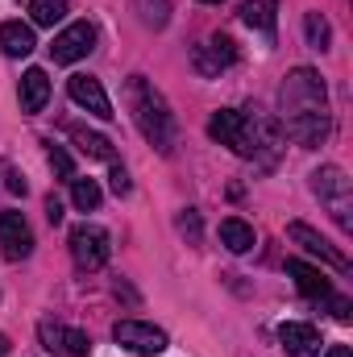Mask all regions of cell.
<instances>
[{
  "instance_id": "1",
  "label": "cell",
  "mask_w": 353,
  "mask_h": 357,
  "mask_svg": "<svg viewBox=\"0 0 353 357\" xmlns=\"http://www.w3.org/2000/svg\"><path fill=\"white\" fill-rule=\"evenodd\" d=\"M278 104H283V137H291L295 146H324L329 137V91L324 79L312 71V67H295L287 75V84L278 91Z\"/></svg>"
},
{
  "instance_id": "2",
  "label": "cell",
  "mask_w": 353,
  "mask_h": 357,
  "mask_svg": "<svg viewBox=\"0 0 353 357\" xmlns=\"http://www.w3.org/2000/svg\"><path fill=\"white\" fill-rule=\"evenodd\" d=\"M125 104H129V116L142 129V137L158 154H171L175 150V137H179V125H175L171 104L163 100V91H154V84H146L142 75H129L125 79Z\"/></svg>"
},
{
  "instance_id": "3",
  "label": "cell",
  "mask_w": 353,
  "mask_h": 357,
  "mask_svg": "<svg viewBox=\"0 0 353 357\" xmlns=\"http://www.w3.org/2000/svg\"><path fill=\"white\" fill-rule=\"evenodd\" d=\"M108 254H112V241H108V233L100 225L84 220V225L71 229V258H75L80 270H100L108 262Z\"/></svg>"
},
{
  "instance_id": "4",
  "label": "cell",
  "mask_w": 353,
  "mask_h": 357,
  "mask_svg": "<svg viewBox=\"0 0 353 357\" xmlns=\"http://www.w3.org/2000/svg\"><path fill=\"white\" fill-rule=\"evenodd\" d=\"M312 191L320 195V199H329L333 204V216L341 220V229H350V175L341 171V167H320L316 175H312Z\"/></svg>"
},
{
  "instance_id": "5",
  "label": "cell",
  "mask_w": 353,
  "mask_h": 357,
  "mask_svg": "<svg viewBox=\"0 0 353 357\" xmlns=\"http://www.w3.org/2000/svg\"><path fill=\"white\" fill-rule=\"evenodd\" d=\"M112 341L129 354H142V357H154L167 349V333L154 328V324H142V320H121L112 328Z\"/></svg>"
},
{
  "instance_id": "6",
  "label": "cell",
  "mask_w": 353,
  "mask_h": 357,
  "mask_svg": "<svg viewBox=\"0 0 353 357\" xmlns=\"http://www.w3.org/2000/svg\"><path fill=\"white\" fill-rule=\"evenodd\" d=\"M287 237H291V241H295L303 254H312V258L329 262L333 270H350V258H345L341 250H333V245H329V241H324V237L312 229V225H303V220H291V225H287Z\"/></svg>"
},
{
  "instance_id": "7",
  "label": "cell",
  "mask_w": 353,
  "mask_h": 357,
  "mask_svg": "<svg viewBox=\"0 0 353 357\" xmlns=\"http://www.w3.org/2000/svg\"><path fill=\"white\" fill-rule=\"evenodd\" d=\"M0 254L8 262H21L33 254V233L21 212H0Z\"/></svg>"
},
{
  "instance_id": "8",
  "label": "cell",
  "mask_w": 353,
  "mask_h": 357,
  "mask_svg": "<svg viewBox=\"0 0 353 357\" xmlns=\"http://www.w3.org/2000/svg\"><path fill=\"white\" fill-rule=\"evenodd\" d=\"M191 63H195V71H200V75H220L225 67H233V63H237V46H233V38L212 33L204 46H195Z\"/></svg>"
},
{
  "instance_id": "9",
  "label": "cell",
  "mask_w": 353,
  "mask_h": 357,
  "mask_svg": "<svg viewBox=\"0 0 353 357\" xmlns=\"http://www.w3.org/2000/svg\"><path fill=\"white\" fill-rule=\"evenodd\" d=\"M91 46H96V29H91L88 21H71V25L54 38L50 54H54V63H80L84 54H91Z\"/></svg>"
},
{
  "instance_id": "10",
  "label": "cell",
  "mask_w": 353,
  "mask_h": 357,
  "mask_svg": "<svg viewBox=\"0 0 353 357\" xmlns=\"http://www.w3.org/2000/svg\"><path fill=\"white\" fill-rule=\"evenodd\" d=\"M67 91H71V100H75L80 108H88L91 116H100V121H112V116H117L108 91L100 88L96 75H71V79H67Z\"/></svg>"
},
{
  "instance_id": "11",
  "label": "cell",
  "mask_w": 353,
  "mask_h": 357,
  "mask_svg": "<svg viewBox=\"0 0 353 357\" xmlns=\"http://www.w3.org/2000/svg\"><path fill=\"white\" fill-rule=\"evenodd\" d=\"M278 341H283V349L291 357H316L320 354V333H316L312 324H303V320L278 324Z\"/></svg>"
},
{
  "instance_id": "12",
  "label": "cell",
  "mask_w": 353,
  "mask_h": 357,
  "mask_svg": "<svg viewBox=\"0 0 353 357\" xmlns=\"http://www.w3.org/2000/svg\"><path fill=\"white\" fill-rule=\"evenodd\" d=\"M287 274L295 278V287H299L308 299H329V295H333V282L324 278V270L308 266V262H299V258H291V262H287Z\"/></svg>"
},
{
  "instance_id": "13",
  "label": "cell",
  "mask_w": 353,
  "mask_h": 357,
  "mask_svg": "<svg viewBox=\"0 0 353 357\" xmlns=\"http://www.w3.org/2000/svg\"><path fill=\"white\" fill-rule=\"evenodd\" d=\"M241 21L250 29H258L266 42H274V29H278V0H246L241 4Z\"/></svg>"
},
{
  "instance_id": "14",
  "label": "cell",
  "mask_w": 353,
  "mask_h": 357,
  "mask_svg": "<svg viewBox=\"0 0 353 357\" xmlns=\"http://www.w3.org/2000/svg\"><path fill=\"white\" fill-rule=\"evenodd\" d=\"M33 46H38L33 25H25V21H4L0 25V50L8 59H25V54H33Z\"/></svg>"
},
{
  "instance_id": "15",
  "label": "cell",
  "mask_w": 353,
  "mask_h": 357,
  "mask_svg": "<svg viewBox=\"0 0 353 357\" xmlns=\"http://www.w3.org/2000/svg\"><path fill=\"white\" fill-rule=\"evenodd\" d=\"M46 100H50V79H46V71H42V67H29V71L21 75V112H42Z\"/></svg>"
},
{
  "instance_id": "16",
  "label": "cell",
  "mask_w": 353,
  "mask_h": 357,
  "mask_svg": "<svg viewBox=\"0 0 353 357\" xmlns=\"http://www.w3.org/2000/svg\"><path fill=\"white\" fill-rule=\"evenodd\" d=\"M220 245H225L229 254H250V250L258 245V237H254V229H250L246 220L229 216V220H220Z\"/></svg>"
},
{
  "instance_id": "17",
  "label": "cell",
  "mask_w": 353,
  "mask_h": 357,
  "mask_svg": "<svg viewBox=\"0 0 353 357\" xmlns=\"http://www.w3.org/2000/svg\"><path fill=\"white\" fill-rule=\"evenodd\" d=\"M303 33L312 50H329L333 46V25L324 21V13H303Z\"/></svg>"
},
{
  "instance_id": "18",
  "label": "cell",
  "mask_w": 353,
  "mask_h": 357,
  "mask_svg": "<svg viewBox=\"0 0 353 357\" xmlns=\"http://www.w3.org/2000/svg\"><path fill=\"white\" fill-rule=\"evenodd\" d=\"M71 142L80 146V154H88V158H112V142L104 137V133H88V129H71Z\"/></svg>"
},
{
  "instance_id": "19",
  "label": "cell",
  "mask_w": 353,
  "mask_h": 357,
  "mask_svg": "<svg viewBox=\"0 0 353 357\" xmlns=\"http://www.w3.org/2000/svg\"><path fill=\"white\" fill-rule=\"evenodd\" d=\"M100 199H104V191H100L96 178H71V204H75L80 212H96Z\"/></svg>"
},
{
  "instance_id": "20",
  "label": "cell",
  "mask_w": 353,
  "mask_h": 357,
  "mask_svg": "<svg viewBox=\"0 0 353 357\" xmlns=\"http://www.w3.org/2000/svg\"><path fill=\"white\" fill-rule=\"evenodd\" d=\"M67 17V0H29V21L33 25H59Z\"/></svg>"
},
{
  "instance_id": "21",
  "label": "cell",
  "mask_w": 353,
  "mask_h": 357,
  "mask_svg": "<svg viewBox=\"0 0 353 357\" xmlns=\"http://www.w3.org/2000/svg\"><path fill=\"white\" fill-rule=\"evenodd\" d=\"M133 4H137L142 21H146V25H154V29H163V25L171 21V4H167V0H133Z\"/></svg>"
},
{
  "instance_id": "22",
  "label": "cell",
  "mask_w": 353,
  "mask_h": 357,
  "mask_svg": "<svg viewBox=\"0 0 353 357\" xmlns=\"http://www.w3.org/2000/svg\"><path fill=\"white\" fill-rule=\"evenodd\" d=\"M63 354H71V357H88V354H91L88 333H80V328H63Z\"/></svg>"
},
{
  "instance_id": "23",
  "label": "cell",
  "mask_w": 353,
  "mask_h": 357,
  "mask_svg": "<svg viewBox=\"0 0 353 357\" xmlns=\"http://www.w3.org/2000/svg\"><path fill=\"white\" fill-rule=\"evenodd\" d=\"M46 158H50V171L59 178H75V167H71V154L63 150V146H50L46 150Z\"/></svg>"
},
{
  "instance_id": "24",
  "label": "cell",
  "mask_w": 353,
  "mask_h": 357,
  "mask_svg": "<svg viewBox=\"0 0 353 357\" xmlns=\"http://www.w3.org/2000/svg\"><path fill=\"white\" fill-rule=\"evenodd\" d=\"M179 233H187L191 241H200V212H195V208H187V212L179 216Z\"/></svg>"
},
{
  "instance_id": "25",
  "label": "cell",
  "mask_w": 353,
  "mask_h": 357,
  "mask_svg": "<svg viewBox=\"0 0 353 357\" xmlns=\"http://www.w3.org/2000/svg\"><path fill=\"white\" fill-rule=\"evenodd\" d=\"M38 333H42V345H46V349H63V328H59V324L42 320V328H38Z\"/></svg>"
},
{
  "instance_id": "26",
  "label": "cell",
  "mask_w": 353,
  "mask_h": 357,
  "mask_svg": "<svg viewBox=\"0 0 353 357\" xmlns=\"http://www.w3.org/2000/svg\"><path fill=\"white\" fill-rule=\"evenodd\" d=\"M329 307H333V316H337L341 324H350L353 320V303L345 299V295H329Z\"/></svg>"
},
{
  "instance_id": "27",
  "label": "cell",
  "mask_w": 353,
  "mask_h": 357,
  "mask_svg": "<svg viewBox=\"0 0 353 357\" xmlns=\"http://www.w3.org/2000/svg\"><path fill=\"white\" fill-rule=\"evenodd\" d=\"M108 187H112L117 195H129V187H133V183H129V175H125V167H112V175H108Z\"/></svg>"
},
{
  "instance_id": "28",
  "label": "cell",
  "mask_w": 353,
  "mask_h": 357,
  "mask_svg": "<svg viewBox=\"0 0 353 357\" xmlns=\"http://www.w3.org/2000/svg\"><path fill=\"white\" fill-rule=\"evenodd\" d=\"M46 220L50 225H63V199L59 195H46Z\"/></svg>"
},
{
  "instance_id": "29",
  "label": "cell",
  "mask_w": 353,
  "mask_h": 357,
  "mask_svg": "<svg viewBox=\"0 0 353 357\" xmlns=\"http://www.w3.org/2000/svg\"><path fill=\"white\" fill-rule=\"evenodd\" d=\"M4 175H8V183H4L8 191H21V195H25V178H17V175H13V171H4Z\"/></svg>"
},
{
  "instance_id": "30",
  "label": "cell",
  "mask_w": 353,
  "mask_h": 357,
  "mask_svg": "<svg viewBox=\"0 0 353 357\" xmlns=\"http://www.w3.org/2000/svg\"><path fill=\"white\" fill-rule=\"evenodd\" d=\"M324 357H353V354H350V345H333Z\"/></svg>"
},
{
  "instance_id": "31",
  "label": "cell",
  "mask_w": 353,
  "mask_h": 357,
  "mask_svg": "<svg viewBox=\"0 0 353 357\" xmlns=\"http://www.w3.org/2000/svg\"><path fill=\"white\" fill-rule=\"evenodd\" d=\"M8 354V341H4V337H0V357Z\"/></svg>"
},
{
  "instance_id": "32",
  "label": "cell",
  "mask_w": 353,
  "mask_h": 357,
  "mask_svg": "<svg viewBox=\"0 0 353 357\" xmlns=\"http://www.w3.org/2000/svg\"><path fill=\"white\" fill-rule=\"evenodd\" d=\"M204 4H220V0H204Z\"/></svg>"
}]
</instances>
